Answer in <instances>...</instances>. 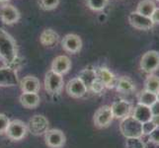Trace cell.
Wrapping results in <instances>:
<instances>
[{"label":"cell","instance_id":"obj_1","mask_svg":"<svg viewBox=\"0 0 159 148\" xmlns=\"http://www.w3.org/2000/svg\"><path fill=\"white\" fill-rule=\"evenodd\" d=\"M0 58L7 64V66L16 70L15 64L17 66L18 63L16 43L4 29H0Z\"/></svg>","mask_w":159,"mask_h":148},{"label":"cell","instance_id":"obj_2","mask_svg":"<svg viewBox=\"0 0 159 148\" xmlns=\"http://www.w3.org/2000/svg\"><path fill=\"white\" fill-rule=\"evenodd\" d=\"M120 128L127 138H139L142 135V123L134 117L129 116L123 119Z\"/></svg>","mask_w":159,"mask_h":148},{"label":"cell","instance_id":"obj_3","mask_svg":"<svg viewBox=\"0 0 159 148\" xmlns=\"http://www.w3.org/2000/svg\"><path fill=\"white\" fill-rule=\"evenodd\" d=\"M140 68L146 73H152L159 68V53L155 51L145 52L140 59Z\"/></svg>","mask_w":159,"mask_h":148},{"label":"cell","instance_id":"obj_4","mask_svg":"<svg viewBox=\"0 0 159 148\" xmlns=\"http://www.w3.org/2000/svg\"><path fill=\"white\" fill-rule=\"evenodd\" d=\"M62 86H63L62 75L57 74L52 70H50L46 74L45 87H46V90L48 93H51V94H57V93H59L60 90L62 89Z\"/></svg>","mask_w":159,"mask_h":148},{"label":"cell","instance_id":"obj_5","mask_svg":"<svg viewBox=\"0 0 159 148\" xmlns=\"http://www.w3.org/2000/svg\"><path fill=\"white\" fill-rule=\"evenodd\" d=\"M27 128L34 135L45 134L48 130V120L46 117L37 114L29 120Z\"/></svg>","mask_w":159,"mask_h":148},{"label":"cell","instance_id":"obj_6","mask_svg":"<svg viewBox=\"0 0 159 148\" xmlns=\"http://www.w3.org/2000/svg\"><path fill=\"white\" fill-rule=\"evenodd\" d=\"M27 125L19 119H14L10 122L6 129V134L8 137L13 140H20L27 133Z\"/></svg>","mask_w":159,"mask_h":148},{"label":"cell","instance_id":"obj_7","mask_svg":"<svg viewBox=\"0 0 159 148\" xmlns=\"http://www.w3.org/2000/svg\"><path fill=\"white\" fill-rule=\"evenodd\" d=\"M129 22L134 28L138 30H143V31L150 30L153 27V25H154L149 17L141 15L136 12V11L131 12L129 15Z\"/></svg>","mask_w":159,"mask_h":148},{"label":"cell","instance_id":"obj_8","mask_svg":"<svg viewBox=\"0 0 159 148\" xmlns=\"http://www.w3.org/2000/svg\"><path fill=\"white\" fill-rule=\"evenodd\" d=\"M113 118L111 107L103 106L98 109L94 114V123L98 128H106L111 123Z\"/></svg>","mask_w":159,"mask_h":148},{"label":"cell","instance_id":"obj_9","mask_svg":"<svg viewBox=\"0 0 159 148\" xmlns=\"http://www.w3.org/2000/svg\"><path fill=\"white\" fill-rule=\"evenodd\" d=\"M0 18L4 24L12 25L17 23L20 19V12L18 9L14 7L13 5L5 4L0 10Z\"/></svg>","mask_w":159,"mask_h":148},{"label":"cell","instance_id":"obj_10","mask_svg":"<svg viewBox=\"0 0 159 148\" xmlns=\"http://www.w3.org/2000/svg\"><path fill=\"white\" fill-rule=\"evenodd\" d=\"M46 143L51 148H61L65 143V135L61 130L51 129L45 133Z\"/></svg>","mask_w":159,"mask_h":148},{"label":"cell","instance_id":"obj_11","mask_svg":"<svg viewBox=\"0 0 159 148\" xmlns=\"http://www.w3.org/2000/svg\"><path fill=\"white\" fill-rule=\"evenodd\" d=\"M61 45L64 51H66L67 52L76 53L80 52L82 47V41L79 36L75 34H68L63 38Z\"/></svg>","mask_w":159,"mask_h":148},{"label":"cell","instance_id":"obj_12","mask_svg":"<svg viewBox=\"0 0 159 148\" xmlns=\"http://www.w3.org/2000/svg\"><path fill=\"white\" fill-rule=\"evenodd\" d=\"M19 83L16 70L9 66L0 68V86H16Z\"/></svg>","mask_w":159,"mask_h":148},{"label":"cell","instance_id":"obj_13","mask_svg":"<svg viewBox=\"0 0 159 148\" xmlns=\"http://www.w3.org/2000/svg\"><path fill=\"white\" fill-rule=\"evenodd\" d=\"M87 87L78 77L71 79L66 85V91L73 98H81L87 93Z\"/></svg>","mask_w":159,"mask_h":148},{"label":"cell","instance_id":"obj_14","mask_svg":"<svg viewBox=\"0 0 159 148\" xmlns=\"http://www.w3.org/2000/svg\"><path fill=\"white\" fill-rule=\"evenodd\" d=\"M111 110L114 118L117 119H125L129 117L131 111L130 104L125 100H118L113 103L111 106Z\"/></svg>","mask_w":159,"mask_h":148},{"label":"cell","instance_id":"obj_15","mask_svg":"<svg viewBox=\"0 0 159 148\" xmlns=\"http://www.w3.org/2000/svg\"><path fill=\"white\" fill-rule=\"evenodd\" d=\"M71 67V61L66 56H58L53 59L52 63V71L57 74L63 75L67 73Z\"/></svg>","mask_w":159,"mask_h":148},{"label":"cell","instance_id":"obj_16","mask_svg":"<svg viewBox=\"0 0 159 148\" xmlns=\"http://www.w3.org/2000/svg\"><path fill=\"white\" fill-rule=\"evenodd\" d=\"M96 74H97V78L102 82L105 87L113 88L114 86H116L117 79L109 69L105 67H100L96 70Z\"/></svg>","mask_w":159,"mask_h":148},{"label":"cell","instance_id":"obj_17","mask_svg":"<svg viewBox=\"0 0 159 148\" xmlns=\"http://www.w3.org/2000/svg\"><path fill=\"white\" fill-rule=\"evenodd\" d=\"M40 88V81L35 76H26L21 81V89L23 93H38Z\"/></svg>","mask_w":159,"mask_h":148},{"label":"cell","instance_id":"obj_18","mask_svg":"<svg viewBox=\"0 0 159 148\" xmlns=\"http://www.w3.org/2000/svg\"><path fill=\"white\" fill-rule=\"evenodd\" d=\"M59 40L58 34L52 29H46L42 32L40 36V42L45 47H53Z\"/></svg>","mask_w":159,"mask_h":148},{"label":"cell","instance_id":"obj_19","mask_svg":"<svg viewBox=\"0 0 159 148\" xmlns=\"http://www.w3.org/2000/svg\"><path fill=\"white\" fill-rule=\"evenodd\" d=\"M133 117L138 119L139 122H140L141 123L148 122V120H151L152 114L150 111V108L147 106H144V105H141V104H139L134 109Z\"/></svg>","mask_w":159,"mask_h":148},{"label":"cell","instance_id":"obj_20","mask_svg":"<svg viewBox=\"0 0 159 148\" xmlns=\"http://www.w3.org/2000/svg\"><path fill=\"white\" fill-rule=\"evenodd\" d=\"M40 97L38 93H23L20 96V102L25 108L34 109L39 106Z\"/></svg>","mask_w":159,"mask_h":148},{"label":"cell","instance_id":"obj_21","mask_svg":"<svg viewBox=\"0 0 159 148\" xmlns=\"http://www.w3.org/2000/svg\"><path fill=\"white\" fill-rule=\"evenodd\" d=\"M155 8H156V5L152 0H142L138 5L136 12L150 18L152 13L154 12Z\"/></svg>","mask_w":159,"mask_h":148},{"label":"cell","instance_id":"obj_22","mask_svg":"<svg viewBox=\"0 0 159 148\" xmlns=\"http://www.w3.org/2000/svg\"><path fill=\"white\" fill-rule=\"evenodd\" d=\"M78 78L85 84L87 89H89L93 82L97 79L96 70H94V69H84L83 71H81V73L78 76Z\"/></svg>","mask_w":159,"mask_h":148},{"label":"cell","instance_id":"obj_23","mask_svg":"<svg viewBox=\"0 0 159 148\" xmlns=\"http://www.w3.org/2000/svg\"><path fill=\"white\" fill-rule=\"evenodd\" d=\"M117 89L120 92H124V93H129L131 92L134 89V85L133 83L129 78L128 77H120L119 80H117Z\"/></svg>","mask_w":159,"mask_h":148},{"label":"cell","instance_id":"obj_24","mask_svg":"<svg viewBox=\"0 0 159 148\" xmlns=\"http://www.w3.org/2000/svg\"><path fill=\"white\" fill-rule=\"evenodd\" d=\"M156 101H157V97L155 93H151L146 90L141 92V94L139 96V104L147 107L152 106Z\"/></svg>","mask_w":159,"mask_h":148},{"label":"cell","instance_id":"obj_25","mask_svg":"<svg viewBox=\"0 0 159 148\" xmlns=\"http://www.w3.org/2000/svg\"><path fill=\"white\" fill-rule=\"evenodd\" d=\"M145 89L151 93H156L159 91V77L155 75H151L145 81Z\"/></svg>","mask_w":159,"mask_h":148},{"label":"cell","instance_id":"obj_26","mask_svg":"<svg viewBox=\"0 0 159 148\" xmlns=\"http://www.w3.org/2000/svg\"><path fill=\"white\" fill-rule=\"evenodd\" d=\"M109 0H87V5L93 11H102L107 6Z\"/></svg>","mask_w":159,"mask_h":148},{"label":"cell","instance_id":"obj_27","mask_svg":"<svg viewBox=\"0 0 159 148\" xmlns=\"http://www.w3.org/2000/svg\"><path fill=\"white\" fill-rule=\"evenodd\" d=\"M59 4V0H40V6L43 10H53Z\"/></svg>","mask_w":159,"mask_h":148},{"label":"cell","instance_id":"obj_28","mask_svg":"<svg viewBox=\"0 0 159 148\" xmlns=\"http://www.w3.org/2000/svg\"><path fill=\"white\" fill-rule=\"evenodd\" d=\"M125 148H145L143 141L139 138H127Z\"/></svg>","mask_w":159,"mask_h":148},{"label":"cell","instance_id":"obj_29","mask_svg":"<svg viewBox=\"0 0 159 148\" xmlns=\"http://www.w3.org/2000/svg\"><path fill=\"white\" fill-rule=\"evenodd\" d=\"M157 127L152 120H148L142 123V134H150L153 130H154Z\"/></svg>","mask_w":159,"mask_h":148},{"label":"cell","instance_id":"obj_30","mask_svg":"<svg viewBox=\"0 0 159 148\" xmlns=\"http://www.w3.org/2000/svg\"><path fill=\"white\" fill-rule=\"evenodd\" d=\"M9 119L8 118L3 114H0V134L3 132H6V129L9 124Z\"/></svg>","mask_w":159,"mask_h":148},{"label":"cell","instance_id":"obj_31","mask_svg":"<svg viewBox=\"0 0 159 148\" xmlns=\"http://www.w3.org/2000/svg\"><path fill=\"white\" fill-rule=\"evenodd\" d=\"M104 88H105V86H104V84L102 83V82H101L99 79L97 78V79L92 83V85L90 86V88H89V89H91L93 92H95V93H101V92L104 90Z\"/></svg>","mask_w":159,"mask_h":148},{"label":"cell","instance_id":"obj_32","mask_svg":"<svg viewBox=\"0 0 159 148\" xmlns=\"http://www.w3.org/2000/svg\"><path fill=\"white\" fill-rule=\"evenodd\" d=\"M149 137H150V139H151L153 142H155V143L159 144V127H157V128L149 134Z\"/></svg>","mask_w":159,"mask_h":148},{"label":"cell","instance_id":"obj_33","mask_svg":"<svg viewBox=\"0 0 159 148\" xmlns=\"http://www.w3.org/2000/svg\"><path fill=\"white\" fill-rule=\"evenodd\" d=\"M149 108H150V111H151V114H152V117L159 116V101H156Z\"/></svg>","mask_w":159,"mask_h":148},{"label":"cell","instance_id":"obj_34","mask_svg":"<svg viewBox=\"0 0 159 148\" xmlns=\"http://www.w3.org/2000/svg\"><path fill=\"white\" fill-rule=\"evenodd\" d=\"M150 19H151L153 24H159V7L155 8L154 12L152 13Z\"/></svg>","mask_w":159,"mask_h":148},{"label":"cell","instance_id":"obj_35","mask_svg":"<svg viewBox=\"0 0 159 148\" xmlns=\"http://www.w3.org/2000/svg\"><path fill=\"white\" fill-rule=\"evenodd\" d=\"M151 120L155 123L156 127H159V116H157V117H152Z\"/></svg>","mask_w":159,"mask_h":148},{"label":"cell","instance_id":"obj_36","mask_svg":"<svg viewBox=\"0 0 159 148\" xmlns=\"http://www.w3.org/2000/svg\"><path fill=\"white\" fill-rule=\"evenodd\" d=\"M9 1V0H0V3H5V2H7Z\"/></svg>","mask_w":159,"mask_h":148},{"label":"cell","instance_id":"obj_37","mask_svg":"<svg viewBox=\"0 0 159 148\" xmlns=\"http://www.w3.org/2000/svg\"><path fill=\"white\" fill-rule=\"evenodd\" d=\"M156 97H157V101H159V91L156 93Z\"/></svg>","mask_w":159,"mask_h":148},{"label":"cell","instance_id":"obj_38","mask_svg":"<svg viewBox=\"0 0 159 148\" xmlns=\"http://www.w3.org/2000/svg\"><path fill=\"white\" fill-rule=\"evenodd\" d=\"M157 1H158V2H159V0H157Z\"/></svg>","mask_w":159,"mask_h":148}]
</instances>
